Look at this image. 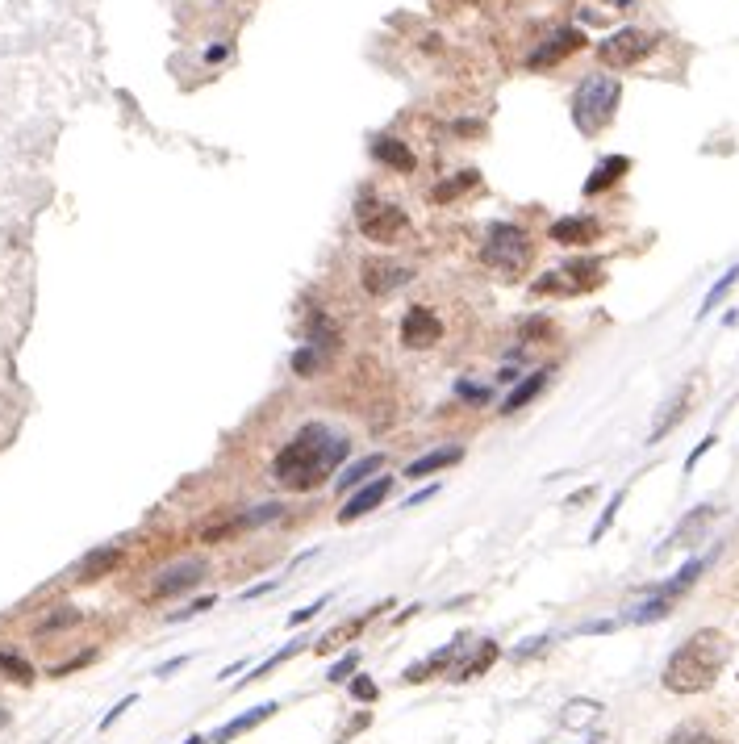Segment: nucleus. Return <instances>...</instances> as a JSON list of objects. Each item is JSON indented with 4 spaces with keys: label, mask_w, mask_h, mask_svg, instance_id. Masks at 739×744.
Listing matches in <instances>:
<instances>
[{
    "label": "nucleus",
    "mask_w": 739,
    "mask_h": 744,
    "mask_svg": "<svg viewBox=\"0 0 739 744\" xmlns=\"http://www.w3.org/2000/svg\"><path fill=\"white\" fill-rule=\"evenodd\" d=\"M393 494V477H376V481H368V485H360L347 502H343V510H339V523H355V519H364L368 510H376L380 502H385Z\"/></svg>",
    "instance_id": "nucleus-12"
},
{
    "label": "nucleus",
    "mask_w": 739,
    "mask_h": 744,
    "mask_svg": "<svg viewBox=\"0 0 739 744\" xmlns=\"http://www.w3.org/2000/svg\"><path fill=\"white\" fill-rule=\"evenodd\" d=\"M460 648H464V636H456V640H451L447 648H439V653H431V657H426L422 665H410V669H405V682H410V686H418V682H431V673H439L451 657H456L460 653Z\"/></svg>",
    "instance_id": "nucleus-20"
},
{
    "label": "nucleus",
    "mask_w": 739,
    "mask_h": 744,
    "mask_svg": "<svg viewBox=\"0 0 739 744\" xmlns=\"http://www.w3.org/2000/svg\"><path fill=\"white\" fill-rule=\"evenodd\" d=\"M318 368H322V352L314 343H305L301 352H293V372H297V377H314Z\"/></svg>",
    "instance_id": "nucleus-29"
},
{
    "label": "nucleus",
    "mask_w": 739,
    "mask_h": 744,
    "mask_svg": "<svg viewBox=\"0 0 739 744\" xmlns=\"http://www.w3.org/2000/svg\"><path fill=\"white\" fill-rule=\"evenodd\" d=\"M623 498H627V494H623V490H618V494L610 498V506L602 510V519H598V527H593V531H589V540H593V544H598V540L606 536V531H610V523H614V515H618V506H623Z\"/></svg>",
    "instance_id": "nucleus-31"
},
{
    "label": "nucleus",
    "mask_w": 739,
    "mask_h": 744,
    "mask_svg": "<svg viewBox=\"0 0 739 744\" xmlns=\"http://www.w3.org/2000/svg\"><path fill=\"white\" fill-rule=\"evenodd\" d=\"M735 281H739V264H735L731 272H723V281H719V285H714V289H710V293L702 297V310H698V318H706V314H710L714 306H719V301H723V297H727V293L735 289Z\"/></svg>",
    "instance_id": "nucleus-25"
},
{
    "label": "nucleus",
    "mask_w": 739,
    "mask_h": 744,
    "mask_svg": "<svg viewBox=\"0 0 739 744\" xmlns=\"http://www.w3.org/2000/svg\"><path fill=\"white\" fill-rule=\"evenodd\" d=\"M481 184V172H460V180H451V184H439L435 189V201H451V197H460V193H468V189H476Z\"/></svg>",
    "instance_id": "nucleus-27"
},
{
    "label": "nucleus",
    "mask_w": 739,
    "mask_h": 744,
    "mask_svg": "<svg viewBox=\"0 0 739 744\" xmlns=\"http://www.w3.org/2000/svg\"><path fill=\"white\" fill-rule=\"evenodd\" d=\"M531 255H535V243L522 226L514 222H493L485 230V247H481V260L502 272V276H522L531 268Z\"/></svg>",
    "instance_id": "nucleus-4"
},
{
    "label": "nucleus",
    "mask_w": 739,
    "mask_h": 744,
    "mask_svg": "<svg viewBox=\"0 0 739 744\" xmlns=\"http://www.w3.org/2000/svg\"><path fill=\"white\" fill-rule=\"evenodd\" d=\"M631 172V159L627 155H610V159H602L598 168L589 172V180H585V197H598V193H606L610 184H618Z\"/></svg>",
    "instance_id": "nucleus-15"
},
{
    "label": "nucleus",
    "mask_w": 739,
    "mask_h": 744,
    "mask_svg": "<svg viewBox=\"0 0 739 744\" xmlns=\"http://www.w3.org/2000/svg\"><path fill=\"white\" fill-rule=\"evenodd\" d=\"M664 744H719V736H710L702 728H677Z\"/></svg>",
    "instance_id": "nucleus-32"
},
{
    "label": "nucleus",
    "mask_w": 739,
    "mask_h": 744,
    "mask_svg": "<svg viewBox=\"0 0 739 744\" xmlns=\"http://www.w3.org/2000/svg\"><path fill=\"white\" fill-rule=\"evenodd\" d=\"M297 653H301V640H297V644H289V648H280V653H272L264 665H255V669L247 673V682H264V678H268V673H272L280 661H289V657H297Z\"/></svg>",
    "instance_id": "nucleus-30"
},
{
    "label": "nucleus",
    "mask_w": 739,
    "mask_h": 744,
    "mask_svg": "<svg viewBox=\"0 0 739 744\" xmlns=\"http://www.w3.org/2000/svg\"><path fill=\"white\" fill-rule=\"evenodd\" d=\"M272 711H280V707H276V703H264V707H255V711H247V715H238V719H230V724H222V728L213 732L205 744H230L234 736H243V732H251L255 724H264V719H268Z\"/></svg>",
    "instance_id": "nucleus-18"
},
{
    "label": "nucleus",
    "mask_w": 739,
    "mask_h": 744,
    "mask_svg": "<svg viewBox=\"0 0 739 744\" xmlns=\"http://www.w3.org/2000/svg\"><path fill=\"white\" fill-rule=\"evenodd\" d=\"M435 498V490H422V494H414L410 502H405V510H414V506H422V502H431Z\"/></svg>",
    "instance_id": "nucleus-43"
},
{
    "label": "nucleus",
    "mask_w": 739,
    "mask_h": 744,
    "mask_svg": "<svg viewBox=\"0 0 739 744\" xmlns=\"http://www.w3.org/2000/svg\"><path fill=\"white\" fill-rule=\"evenodd\" d=\"M351 694L360 703H372L376 699V682H368V678H351Z\"/></svg>",
    "instance_id": "nucleus-38"
},
{
    "label": "nucleus",
    "mask_w": 739,
    "mask_h": 744,
    "mask_svg": "<svg viewBox=\"0 0 739 744\" xmlns=\"http://www.w3.org/2000/svg\"><path fill=\"white\" fill-rule=\"evenodd\" d=\"M410 281H414V268L401 264V260H380V255H372V260L360 264V285L372 297H389V293L405 289Z\"/></svg>",
    "instance_id": "nucleus-8"
},
{
    "label": "nucleus",
    "mask_w": 739,
    "mask_h": 744,
    "mask_svg": "<svg viewBox=\"0 0 739 744\" xmlns=\"http://www.w3.org/2000/svg\"><path fill=\"white\" fill-rule=\"evenodd\" d=\"M84 615L76 611V607H55L51 615H46L42 623H38V632H46V636H51V632H63V627H76Z\"/></svg>",
    "instance_id": "nucleus-26"
},
{
    "label": "nucleus",
    "mask_w": 739,
    "mask_h": 744,
    "mask_svg": "<svg viewBox=\"0 0 739 744\" xmlns=\"http://www.w3.org/2000/svg\"><path fill=\"white\" fill-rule=\"evenodd\" d=\"M502 657V648H497L493 640H481V648H476V653L451 673V682H472V678H481V673H489L493 669V661Z\"/></svg>",
    "instance_id": "nucleus-19"
},
{
    "label": "nucleus",
    "mask_w": 739,
    "mask_h": 744,
    "mask_svg": "<svg viewBox=\"0 0 739 744\" xmlns=\"http://www.w3.org/2000/svg\"><path fill=\"white\" fill-rule=\"evenodd\" d=\"M618 101H623V84L614 76H585L572 92V122L581 134H598L614 122Z\"/></svg>",
    "instance_id": "nucleus-3"
},
{
    "label": "nucleus",
    "mask_w": 739,
    "mask_h": 744,
    "mask_svg": "<svg viewBox=\"0 0 739 744\" xmlns=\"http://www.w3.org/2000/svg\"><path fill=\"white\" fill-rule=\"evenodd\" d=\"M209 607H213V598H197V602H193V607H184V611H176V615H172V623H176V619H193V615H201V611H209Z\"/></svg>",
    "instance_id": "nucleus-41"
},
{
    "label": "nucleus",
    "mask_w": 739,
    "mask_h": 744,
    "mask_svg": "<svg viewBox=\"0 0 739 744\" xmlns=\"http://www.w3.org/2000/svg\"><path fill=\"white\" fill-rule=\"evenodd\" d=\"M606 281V272H602V264L598 260H572V264H564L560 272H547L543 281H535L531 285V293H564V297H572V293H589V289H598Z\"/></svg>",
    "instance_id": "nucleus-7"
},
{
    "label": "nucleus",
    "mask_w": 739,
    "mask_h": 744,
    "mask_svg": "<svg viewBox=\"0 0 739 744\" xmlns=\"http://www.w3.org/2000/svg\"><path fill=\"white\" fill-rule=\"evenodd\" d=\"M184 744H205V740H201V736H188V740H184Z\"/></svg>",
    "instance_id": "nucleus-47"
},
{
    "label": "nucleus",
    "mask_w": 739,
    "mask_h": 744,
    "mask_svg": "<svg viewBox=\"0 0 739 744\" xmlns=\"http://www.w3.org/2000/svg\"><path fill=\"white\" fill-rule=\"evenodd\" d=\"M130 707H134V694H126V699H122V703H117V707H113V711H109V715L101 719V728H113V724H117V719H122V715H126Z\"/></svg>",
    "instance_id": "nucleus-40"
},
{
    "label": "nucleus",
    "mask_w": 739,
    "mask_h": 744,
    "mask_svg": "<svg viewBox=\"0 0 739 744\" xmlns=\"http://www.w3.org/2000/svg\"><path fill=\"white\" fill-rule=\"evenodd\" d=\"M9 724V711H0V728H5Z\"/></svg>",
    "instance_id": "nucleus-46"
},
{
    "label": "nucleus",
    "mask_w": 739,
    "mask_h": 744,
    "mask_svg": "<svg viewBox=\"0 0 739 744\" xmlns=\"http://www.w3.org/2000/svg\"><path fill=\"white\" fill-rule=\"evenodd\" d=\"M581 46H585V34H581L577 26H568V30H556V34H547V38H543V42L535 46V51L527 55V67H535V72H539V67H556L560 59L577 55Z\"/></svg>",
    "instance_id": "nucleus-11"
},
{
    "label": "nucleus",
    "mask_w": 739,
    "mask_h": 744,
    "mask_svg": "<svg viewBox=\"0 0 739 744\" xmlns=\"http://www.w3.org/2000/svg\"><path fill=\"white\" fill-rule=\"evenodd\" d=\"M456 393H460L464 402H472V406H485V402H489V389H485V385H472V381H460Z\"/></svg>",
    "instance_id": "nucleus-36"
},
{
    "label": "nucleus",
    "mask_w": 739,
    "mask_h": 744,
    "mask_svg": "<svg viewBox=\"0 0 739 744\" xmlns=\"http://www.w3.org/2000/svg\"><path fill=\"white\" fill-rule=\"evenodd\" d=\"M230 51H226V46H209V51H205V63H222Z\"/></svg>",
    "instance_id": "nucleus-42"
},
{
    "label": "nucleus",
    "mask_w": 739,
    "mask_h": 744,
    "mask_svg": "<svg viewBox=\"0 0 739 744\" xmlns=\"http://www.w3.org/2000/svg\"><path fill=\"white\" fill-rule=\"evenodd\" d=\"M355 226H360V235L368 243H397L405 230H410V214H405L401 205H389V201H360V209H355Z\"/></svg>",
    "instance_id": "nucleus-5"
},
{
    "label": "nucleus",
    "mask_w": 739,
    "mask_h": 744,
    "mask_svg": "<svg viewBox=\"0 0 739 744\" xmlns=\"http://www.w3.org/2000/svg\"><path fill=\"white\" fill-rule=\"evenodd\" d=\"M205 577V561H197V556H188V561H176L159 573V581L151 586V598H176V594H188L197 590Z\"/></svg>",
    "instance_id": "nucleus-10"
},
{
    "label": "nucleus",
    "mask_w": 739,
    "mask_h": 744,
    "mask_svg": "<svg viewBox=\"0 0 739 744\" xmlns=\"http://www.w3.org/2000/svg\"><path fill=\"white\" fill-rule=\"evenodd\" d=\"M656 46H660L656 34L627 26V30H614L606 42H598V59H602L606 67H614V72H623V67L643 63V59H648V55L656 51Z\"/></svg>",
    "instance_id": "nucleus-6"
},
{
    "label": "nucleus",
    "mask_w": 739,
    "mask_h": 744,
    "mask_svg": "<svg viewBox=\"0 0 739 744\" xmlns=\"http://www.w3.org/2000/svg\"><path fill=\"white\" fill-rule=\"evenodd\" d=\"M122 561H126L122 544H101V548H92V552L84 556V561H80L76 577H80V581H101V577H109Z\"/></svg>",
    "instance_id": "nucleus-14"
},
{
    "label": "nucleus",
    "mask_w": 739,
    "mask_h": 744,
    "mask_svg": "<svg viewBox=\"0 0 739 744\" xmlns=\"http://www.w3.org/2000/svg\"><path fill=\"white\" fill-rule=\"evenodd\" d=\"M606 5H614V9H631L635 0H606Z\"/></svg>",
    "instance_id": "nucleus-45"
},
{
    "label": "nucleus",
    "mask_w": 739,
    "mask_h": 744,
    "mask_svg": "<svg viewBox=\"0 0 739 744\" xmlns=\"http://www.w3.org/2000/svg\"><path fill=\"white\" fill-rule=\"evenodd\" d=\"M685 406H689V389H681V393H677V398L669 402V414H664V418H660V423L652 427V435H648V444H660V439H664V435H669V431H673V427L681 423V418H685Z\"/></svg>",
    "instance_id": "nucleus-23"
},
{
    "label": "nucleus",
    "mask_w": 739,
    "mask_h": 744,
    "mask_svg": "<svg viewBox=\"0 0 739 744\" xmlns=\"http://www.w3.org/2000/svg\"><path fill=\"white\" fill-rule=\"evenodd\" d=\"M372 155H376L385 168H393V172H414V164H418L414 151L405 147L401 138H393V134H380L376 143H372Z\"/></svg>",
    "instance_id": "nucleus-16"
},
{
    "label": "nucleus",
    "mask_w": 739,
    "mask_h": 744,
    "mask_svg": "<svg viewBox=\"0 0 739 744\" xmlns=\"http://www.w3.org/2000/svg\"><path fill=\"white\" fill-rule=\"evenodd\" d=\"M460 460H464V448H435V452H426V456H418V460L405 464V477H410V481L431 477V473L447 469V464H460Z\"/></svg>",
    "instance_id": "nucleus-17"
},
{
    "label": "nucleus",
    "mask_w": 739,
    "mask_h": 744,
    "mask_svg": "<svg viewBox=\"0 0 739 744\" xmlns=\"http://www.w3.org/2000/svg\"><path fill=\"white\" fill-rule=\"evenodd\" d=\"M598 218H560V222H552V230H547V239L552 243H560V247H585V243H593L598 239Z\"/></svg>",
    "instance_id": "nucleus-13"
},
{
    "label": "nucleus",
    "mask_w": 739,
    "mask_h": 744,
    "mask_svg": "<svg viewBox=\"0 0 739 744\" xmlns=\"http://www.w3.org/2000/svg\"><path fill=\"white\" fill-rule=\"evenodd\" d=\"M669 607H673V598H652L648 607H639L631 619H635V623H652V619H664V615H669Z\"/></svg>",
    "instance_id": "nucleus-33"
},
{
    "label": "nucleus",
    "mask_w": 739,
    "mask_h": 744,
    "mask_svg": "<svg viewBox=\"0 0 739 744\" xmlns=\"http://www.w3.org/2000/svg\"><path fill=\"white\" fill-rule=\"evenodd\" d=\"M355 665H360V653H347L343 661H335V665H330V682H347V678H355Z\"/></svg>",
    "instance_id": "nucleus-34"
},
{
    "label": "nucleus",
    "mask_w": 739,
    "mask_h": 744,
    "mask_svg": "<svg viewBox=\"0 0 739 744\" xmlns=\"http://www.w3.org/2000/svg\"><path fill=\"white\" fill-rule=\"evenodd\" d=\"M543 385H547V368L531 372V377H522V381L514 385V393H510V398H506V414H514V410H522V406H527V402H535Z\"/></svg>",
    "instance_id": "nucleus-22"
},
{
    "label": "nucleus",
    "mask_w": 739,
    "mask_h": 744,
    "mask_svg": "<svg viewBox=\"0 0 739 744\" xmlns=\"http://www.w3.org/2000/svg\"><path fill=\"white\" fill-rule=\"evenodd\" d=\"M443 339V318L431 310V306H410L401 318V343L405 347H418V352H426V347H435Z\"/></svg>",
    "instance_id": "nucleus-9"
},
{
    "label": "nucleus",
    "mask_w": 739,
    "mask_h": 744,
    "mask_svg": "<svg viewBox=\"0 0 739 744\" xmlns=\"http://www.w3.org/2000/svg\"><path fill=\"white\" fill-rule=\"evenodd\" d=\"M497 381H502V385H510V381H518V368H502V372H497Z\"/></svg>",
    "instance_id": "nucleus-44"
},
{
    "label": "nucleus",
    "mask_w": 739,
    "mask_h": 744,
    "mask_svg": "<svg viewBox=\"0 0 739 744\" xmlns=\"http://www.w3.org/2000/svg\"><path fill=\"white\" fill-rule=\"evenodd\" d=\"M727 661H731L727 636L714 632V627H706V632H694L669 657V665H664V686H669L673 694H702V690H710L714 682H719V673L727 669Z\"/></svg>",
    "instance_id": "nucleus-2"
},
{
    "label": "nucleus",
    "mask_w": 739,
    "mask_h": 744,
    "mask_svg": "<svg viewBox=\"0 0 739 744\" xmlns=\"http://www.w3.org/2000/svg\"><path fill=\"white\" fill-rule=\"evenodd\" d=\"M351 456V439L330 431L322 423H309L301 435H293L272 460V481L284 485L293 494H309L314 485H322L339 464Z\"/></svg>",
    "instance_id": "nucleus-1"
},
{
    "label": "nucleus",
    "mask_w": 739,
    "mask_h": 744,
    "mask_svg": "<svg viewBox=\"0 0 739 744\" xmlns=\"http://www.w3.org/2000/svg\"><path fill=\"white\" fill-rule=\"evenodd\" d=\"M714 444H719V439H714V435H706V439H702V444H698L694 452H689V456H685V469H689V473H694V469H698V460H702V456H706V452H710Z\"/></svg>",
    "instance_id": "nucleus-39"
},
{
    "label": "nucleus",
    "mask_w": 739,
    "mask_h": 744,
    "mask_svg": "<svg viewBox=\"0 0 739 744\" xmlns=\"http://www.w3.org/2000/svg\"><path fill=\"white\" fill-rule=\"evenodd\" d=\"M380 469H385V456H364V460L347 464L343 477L335 481V485H339V494H347V490H360V485H364L372 473H380Z\"/></svg>",
    "instance_id": "nucleus-21"
},
{
    "label": "nucleus",
    "mask_w": 739,
    "mask_h": 744,
    "mask_svg": "<svg viewBox=\"0 0 739 744\" xmlns=\"http://www.w3.org/2000/svg\"><path fill=\"white\" fill-rule=\"evenodd\" d=\"M547 335H552V322H547V318H527V322H522V339H527V343L547 339Z\"/></svg>",
    "instance_id": "nucleus-35"
},
{
    "label": "nucleus",
    "mask_w": 739,
    "mask_h": 744,
    "mask_svg": "<svg viewBox=\"0 0 739 744\" xmlns=\"http://www.w3.org/2000/svg\"><path fill=\"white\" fill-rule=\"evenodd\" d=\"M0 673H5L9 682H17V686H30L34 682V665L26 657L9 653V648H0Z\"/></svg>",
    "instance_id": "nucleus-24"
},
{
    "label": "nucleus",
    "mask_w": 739,
    "mask_h": 744,
    "mask_svg": "<svg viewBox=\"0 0 739 744\" xmlns=\"http://www.w3.org/2000/svg\"><path fill=\"white\" fill-rule=\"evenodd\" d=\"M326 602H330V594H326V598H318V602H309V607H301V611H297V615L289 619V627H301V623H309V619H314V615H318V611L326 607Z\"/></svg>",
    "instance_id": "nucleus-37"
},
{
    "label": "nucleus",
    "mask_w": 739,
    "mask_h": 744,
    "mask_svg": "<svg viewBox=\"0 0 739 744\" xmlns=\"http://www.w3.org/2000/svg\"><path fill=\"white\" fill-rule=\"evenodd\" d=\"M710 519H714V506H698V510H694V515H689V519H685V523L677 527V536H673L669 544H685V540H689V536H694V531H702V527H706Z\"/></svg>",
    "instance_id": "nucleus-28"
}]
</instances>
